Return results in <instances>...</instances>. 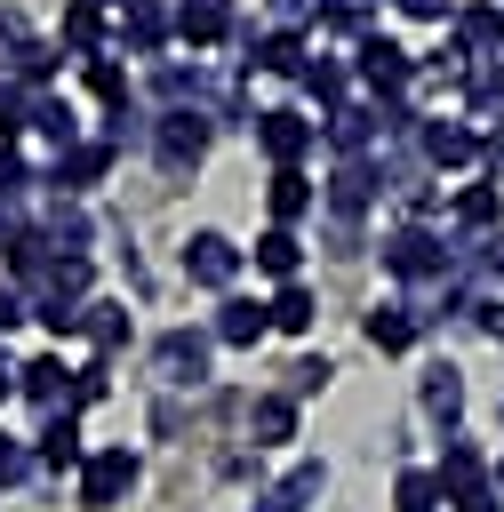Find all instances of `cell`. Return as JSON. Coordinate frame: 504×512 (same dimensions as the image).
Returning <instances> with one entry per match:
<instances>
[{"mask_svg":"<svg viewBox=\"0 0 504 512\" xmlns=\"http://www.w3.org/2000/svg\"><path fill=\"white\" fill-rule=\"evenodd\" d=\"M384 272L392 280H448L456 272V256H448V240L432 232V224H400V232H384Z\"/></svg>","mask_w":504,"mask_h":512,"instance_id":"cell-1","label":"cell"},{"mask_svg":"<svg viewBox=\"0 0 504 512\" xmlns=\"http://www.w3.org/2000/svg\"><path fill=\"white\" fill-rule=\"evenodd\" d=\"M136 480H144V456H136V448H88V464H80V512L128 504Z\"/></svg>","mask_w":504,"mask_h":512,"instance_id":"cell-2","label":"cell"},{"mask_svg":"<svg viewBox=\"0 0 504 512\" xmlns=\"http://www.w3.org/2000/svg\"><path fill=\"white\" fill-rule=\"evenodd\" d=\"M352 80H368V96L392 104V96L416 88V56L400 40H384V32H368V40H352Z\"/></svg>","mask_w":504,"mask_h":512,"instance_id":"cell-3","label":"cell"},{"mask_svg":"<svg viewBox=\"0 0 504 512\" xmlns=\"http://www.w3.org/2000/svg\"><path fill=\"white\" fill-rule=\"evenodd\" d=\"M320 144V120H304L296 104H280V112H256V152L272 160V168H304V152Z\"/></svg>","mask_w":504,"mask_h":512,"instance_id":"cell-4","label":"cell"},{"mask_svg":"<svg viewBox=\"0 0 504 512\" xmlns=\"http://www.w3.org/2000/svg\"><path fill=\"white\" fill-rule=\"evenodd\" d=\"M208 352H216L208 328H168V336L152 344V368H160V384L192 392V384H208Z\"/></svg>","mask_w":504,"mask_h":512,"instance_id":"cell-5","label":"cell"},{"mask_svg":"<svg viewBox=\"0 0 504 512\" xmlns=\"http://www.w3.org/2000/svg\"><path fill=\"white\" fill-rule=\"evenodd\" d=\"M208 136H216V128H208L200 104H168V112L152 120V152H160L168 168H192V160L208 152Z\"/></svg>","mask_w":504,"mask_h":512,"instance_id":"cell-6","label":"cell"},{"mask_svg":"<svg viewBox=\"0 0 504 512\" xmlns=\"http://www.w3.org/2000/svg\"><path fill=\"white\" fill-rule=\"evenodd\" d=\"M184 280L232 296V280H240V248H232L224 232H192V240H184Z\"/></svg>","mask_w":504,"mask_h":512,"instance_id":"cell-7","label":"cell"},{"mask_svg":"<svg viewBox=\"0 0 504 512\" xmlns=\"http://www.w3.org/2000/svg\"><path fill=\"white\" fill-rule=\"evenodd\" d=\"M104 168H112V144H104V136H96V144L80 136V144H64V152L48 160V192H56V200H64V192H88V184H104Z\"/></svg>","mask_w":504,"mask_h":512,"instance_id":"cell-8","label":"cell"},{"mask_svg":"<svg viewBox=\"0 0 504 512\" xmlns=\"http://www.w3.org/2000/svg\"><path fill=\"white\" fill-rule=\"evenodd\" d=\"M432 480H440V504H464V496H480V488H488V464H480V448H472V440H456V432H448V448H440Z\"/></svg>","mask_w":504,"mask_h":512,"instance_id":"cell-9","label":"cell"},{"mask_svg":"<svg viewBox=\"0 0 504 512\" xmlns=\"http://www.w3.org/2000/svg\"><path fill=\"white\" fill-rule=\"evenodd\" d=\"M416 144H424L432 168H472V160H480V128H472V120H424Z\"/></svg>","mask_w":504,"mask_h":512,"instance_id":"cell-10","label":"cell"},{"mask_svg":"<svg viewBox=\"0 0 504 512\" xmlns=\"http://www.w3.org/2000/svg\"><path fill=\"white\" fill-rule=\"evenodd\" d=\"M320 128H328V144H336L344 160H368V144L384 136V120H376V104H352V96H344V104H336V112H328Z\"/></svg>","mask_w":504,"mask_h":512,"instance_id":"cell-11","label":"cell"},{"mask_svg":"<svg viewBox=\"0 0 504 512\" xmlns=\"http://www.w3.org/2000/svg\"><path fill=\"white\" fill-rule=\"evenodd\" d=\"M264 208H272V224H288V232H296V216H312V208H320V184H312L304 168H272Z\"/></svg>","mask_w":504,"mask_h":512,"instance_id":"cell-12","label":"cell"},{"mask_svg":"<svg viewBox=\"0 0 504 512\" xmlns=\"http://www.w3.org/2000/svg\"><path fill=\"white\" fill-rule=\"evenodd\" d=\"M16 392H24V400H40L48 416H64V392H72V368H64V352H40V360H24V368H16Z\"/></svg>","mask_w":504,"mask_h":512,"instance_id":"cell-13","label":"cell"},{"mask_svg":"<svg viewBox=\"0 0 504 512\" xmlns=\"http://www.w3.org/2000/svg\"><path fill=\"white\" fill-rule=\"evenodd\" d=\"M120 40H128V56H160V48L176 40V24H168L160 0H128V8H120Z\"/></svg>","mask_w":504,"mask_h":512,"instance_id":"cell-14","label":"cell"},{"mask_svg":"<svg viewBox=\"0 0 504 512\" xmlns=\"http://www.w3.org/2000/svg\"><path fill=\"white\" fill-rule=\"evenodd\" d=\"M168 24H176V40L216 48V40L232 32V0H176V8H168Z\"/></svg>","mask_w":504,"mask_h":512,"instance_id":"cell-15","label":"cell"},{"mask_svg":"<svg viewBox=\"0 0 504 512\" xmlns=\"http://www.w3.org/2000/svg\"><path fill=\"white\" fill-rule=\"evenodd\" d=\"M264 328H272V320H264V304H256V296H224V304H216V320H208V336H216V344H232V352H248Z\"/></svg>","mask_w":504,"mask_h":512,"instance_id":"cell-16","label":"cell"},{"mask_svg":"<svg viewBox=\"0 0 504 512\" xmlns=\"http://www.w3.org/2000/svg\"><path fill=\"white\" fill-rule=\"evenodd\" d=\"M32 464H40V472H80V464H88V448H80V416H48Z\"/></svg>","mask_w":504,"mask_h":512,"instance_id":"cell-17","label":"cell"},{"mask_svg":"<svg viewBox=\"0 0 504 512\" xmlns=\"http://www.w3.org/2000/svg\"><path fill=\"white\" fill-rule=\"evenodd\" d=\"M320 488H328V464H288V472L264 488V504H256V512H304Z\"/></svg>","mask_w":504,"mask_h":512,"instance_id":"cell-18","label":"cell"},{"mask_svg":"<svg viewBox=\"0 0 504 512\" xmlns=\"http://www.w3.org/2000/svg\"><path fill=\"white\" fill-rule=\"evenodd\" d=\"M376 200V160H336V176H328V208L336 216H360Z\"/></svg>","mask_w":504,"mask_h":512,"instance_id":"cell-19","label":"cell"},{"mask_svg":"<svg viewBox=\"0 0 504 512\" xmlns=\"http://www.w3.org/2000/svg\"><path fill=\"white\" fill-rule=\"evenodd\" d=\"M360 336H368L376 352H408L424 328H416V304H376V312L360 320Z\"/></svg>","mask_w":504,"mask_h":512,"instance_id":"cell-20","label":"cell"},{"mask_svg":"<svg viewBox=\"0 0 504 512\" xmlns=\"http://www.w3.org/2000/svg\"><path fill=\"white\" fill-rule=\"evenodd\" d=\"M248 440H256V448H288V440H296V400H288V392H264V400L248 408Z\"/></svg>","mask_w":504,"mask_h":512,"instance_id":"cell-21","label":"cell"},{"mask_svg":"<svg viewBox=\"0 0 504 512\" xmlns=\"http://www.w3.org/2000/svg\"><path fill=\"white\" fill-rule=\"evenodd\" d=\"M256 272H272V280L288 288V280L304 272V240H296L288 224H272V232H256Z\"/></svg>","mask_w":504,"mask_h":512,"instance_id":"cell-22","label":"cell"},{"mask_svg":"<svg viewBox=\"0 0 504 512\" xmlns=\"http://www.w3.org/2000/svg\"><path fill=\"white\" fill-rule=\"evenodd\" d=\"M424 416L440 424V432H456V416H464V376L440 360V368H424Z\"/></svg>","mask_w":504,"mask_h":512,"instance_id":"cell-23","label":"cell"},{"mask_svg":"<svg viewBox=\"0 0 504 512\" xmlns=\"http://www.w3.org/2000/svg\"><path fill=\"white\" fill-rule=\"evenodd\" d=\"M296 88H304V96H320V104L336 112V104H344V88H352V64H336V56H304Z\"/></svg>","mask_w":504,"mask_h":512,"instance_id":"cell-24","label":"cell"},{"mask_svg":"<svg viewBox=\"0 0 504 512\" xmlns=\"http://www.w3.org/2000/svg\"><path fill=\"white\" fill-rule=\"evenodd\" d=\"M24 128H40V136H48L56 152H64V144H80V120H72V104H64V96H48V88L32 96V112H24Z\"/></svg>","mask_w":504,"mask_h":512,"instance_id":"cell-25","label":"cell"},{"mask_svg":"<svg viewBox=\"0 0 504 512\" xmlns=\"http://www.w3.org/2000/svg\"><path fill=\"white\" fill-rule=\"evenodd\" d=\"M64 48L72 56H104V8L96 0H72L64 8Z\"/></svg>","mask_w":504,"mask_h":512,"instance_id":"cell-26","label":"cell"},{"mask_svg":"<svg viewBox=\"0 0 504 512\" xmlns=\"http://www.w3.org/2000/svg\"><path fill=\"white\" fill-rule=\"evenodd\" d=\"M248 64H256V72H280V80H296V72H304V32H264Z\"/></svg>","mask_w":504,"mask_h":512,"instance_id":"cell-27","label":"cell"},{"mask_svg":"<svg viewBox=\"0 0 504 512\" xmlns=\"http://www.w3.org/2000/svg\"><path fill=\"white\" fill-rule=\"evenodd\" d=\"M312 312H320V304H312V288H304V280H288V288L264 304V320H272L280 336H304V328H312Z\"/></svg>","mask_w":504,"mask_h":512,"instance_id":"cell-28","label":"cell"},{"mask_svg":"<svg viewBox=\"0 0 504 512\" xmlns=\"http://www.w3.org/2000/svg\"><path fill=\"white\" fill-rule=\"evenodd\" d=\"M448 24H456V48L464 56L472 48H504V8H456Z\"/></svg>","mask_w":504,"mask_h":512,"instance_id":"cell-29","label":"cell"},{"mask_svg":"<svg viewBox=\"0 0 504 512\" xmlns=\"http://www.w3.org/2000/svg\"><path fill=\"white\" fill-rule=\"evenodd\" d=\"M80 336H88L96 352H120V344H128V304H88V312H80Z\"/></svg>","mask_w":504,"mask_h":512,"instance_id":"cell-30","label":"cell"},{"mask_svg":"<svg viewBox=\"0 0 504 512\" xmlns=\"http://www.w3.org/2000/svg\"><path fill=\"white\" fill-rule=\"evenodd\" d=\"M464 88H472V120H496V128H504V56H496V64H472Z\"/></svg>","mask_w":504,"mask_h":512,"instance_id":"cell-31","label":"cell"},{"mask_svg":"<svg viewBox=\"0 0 504 512\" xmlns=\"http://www.w3.org/2000/svg\"><path fill=\"white\" fill-rule=\"evenodd\" d=\"M392 512H440V480H432L424 464H408V472L392 480Z\"/></svg>","mask_w":504,"mask_h":512,"instance_id":"cell-32","label":"cell"},{"mask_svg":"<svg viewBox=\"0 0 504 512\" xmlns=\"http://www.w3.org/2000/svg\"><path fill=\"white\" fill-rule=\"evenodd\" d=\"M80 72H88V88H96L112 112L128 104V64H120V56H80Z\"/></svg>","mask_w":504,"mask_h":512,"instance_id":"cell-33","label":"cell"},{"mask_svg":"<svg viewBox=\"0 0 504 512\" xmlns=\"http://www.w3.org/2000/svg\"><path fill=\"white\" fill-rule=\"evenodd\" d=\"M320 32H336V40H368V8H360V0H320Z\"/></svg>","mask_w":504,"mask_h":512,"instance_id":"cell-34","label":"cell"},{"mask_svg":"<svg viewBox=\"0 0 504 512\" xmlns=\"http://www.w3.org/2000/svg\"><path fill=\"white\" fill-rule=\"evenodd\" d=\"M496 208H504V200H496V184H464V192H456V224H472V232H488V224H496Z\"/></svg>","mask_w":504,"mask_h":512,"instance_id":"cell-35","label":"cell"},{"mask_svg":"<svg viewBox=\"0 0 504 512\" xmlns=\"http://www.w3.org/2000/svg\"><path fill=\"white\" fill-rule=\"evenodd\" d=\"M104 384H112V368H104V360H88V368H72V392H64V416H80V408H96V400H104Z\"/></svg>","mask_w":504,"mask_h":512,"instance_id":"cell-36","label":"cell"},{"mask_svg":"<svg viewBox=\"0 0 504 512\" xmlns=\"http://www.w3.org/2000/svg\"><path fill=\"white\" fill-rule=\"evenodd\" d=\"M24 112H32V88L0 72V144H16V136H24Z\"/></svg>","mask_w":504,"mask_h":512,"instance_id":"cell-37","label":"cell"},{"mask_svg":"<svg viewBox=\"0 0 504 512\" xmlns=\"http://www.w3.org/2000/svg\"><path fill=\"white\" fill-rule=\"evenodd\" d=\"M24 192H32V160H24L16 144H0V208H8V200H24Z\"/></svg>","mask_w":504,"mask_h":512,"instance_id":"cell-38","label":"cell"},{"mask_svg":"<svg viewBox=\"0 0 504 512\" xmlns=\"http://www.w3.org/2000/svg\"><path fill=\"white\" fill-rule=\"evenodd\" d=\"M32 56V32H24V16H0V72L16 80V64Z\"/></svg>","mask_w":504,"mask_h":512,"instance_id":"cell-39","label":"cell"},{"mask_svg":"<svg viewBox=\"0 0 504 512\" xmlns=\"http://www.w3.org/2000/svg\"><path fill=\"white\" fill-rule=\"evenodd\" d=\"M328 376H336L328 360H296V368H288V400H312V392H328Z\"/></svg>","mask_w":504,"mask_h":512,"instance_id":"cell-40","label":"cell"},{"mask_svg":"<svg viewBox=\"0 0 504 512\" xmlns=\"http://www.w3.org/2000/svg\"><path fill=\"white\" fill-rule=\"evenodd\" d=\"M80 312H88V304H32V320H40L48 336H80Z\"/></svg>","mask_w":504,"mask_h":512,"instance_id":"cell-41","label":"cell"},{"mask_svg":"<svg viewBox=\"0 0 504 512\" xmlns=\"http://www.w3.org/2000/svg\"><path fill=\"white\" fill-rule=\"evenodd\" d=\"M400 16H416V24H448L456 16V0H392Z\"/></svg>","mask_w":504,"mask_h":512,"instance_id":"cell-42","label":"cell"},{"mask_svg":"<svg viewBox=\"0 0 504 512\" xmlns=\"http://www.w3.org/2000/svg\"><path fill=\"white\" fill-rule=\"evenodd\" d=\"M24 472H32V456H24V448H16V440H8V432H0V488H16V480H24Z\"/></svg>","mask_w":504,"mask_h":512,"instance_id":"cell-43","label":"cell"},{"mask_svg":"<svg viewBox=\"0 0 504 512\" xmlns=\"http://www.w3.org/2000/svg\"><path fill=\"white\" fill-rule=\"evenodd\" d=\"M16 320H32V296H24V288H0V336H8Z\"/></svg>","mask_w":504,"mask_h":512,"instance_id":"cell-44","label":"cell"},{"mask_svg":"<svg viewBox=\"0 0 504 512\" xmlns=\"http://www.w3.org/2000/svg\"><path fill=\"white\" fill-rule=\"evenodd\" d=\"M472 312H480V328H488V336H504V296H480Z\"/></svg>","mask_w":504,"mask_h":512,"instance_id":"cell-45","label":"cell"},{"mask_svg":"<svg viewBox=\"0 0 504 512\" xmlns=\"http://www.w3.org/2000/svg\"><path fill=\"white\" fill-rule=\"evenodd\" d=\"M480 160H488V176H504V128H488V136H480Z\"/></svg>","mask_w":504,"mask_h":512,"instance_id":"cell-46","label":"cell"},{"mask_svg":"<svg viewBox=\"0 0 504 512\" xmlns=\"http://www.w3.org/2000/svg\"><path fill=\"white\" fill-rule=\"evenodd\" d=\"M16 232H24V216H16V208H0V256L16 248Z\"/></svg>","mask_w":504,"mask_h":512,"instance_id":"cell-47","label":"cell"},{"mask_svg":"<svg viewBox=\"0 0 504 512\" xmlns=\"http://www.w3.org/2000/svg\"><path fill=\"white\" fill-rule=\"evenodd\" d=\"M448 512H496V488H480V496H464V504H448Z\"/></svg>","mask_w":504,"mask_h":512,"instance_id":"cell-48","label":"cell"},{"mask_svg":"<svg viewBox=\"0 0 504 512\" xmlns=\"http://www.w3.org/2000/svg\"><path fill=\"white\" fill-rule=\"evenodd\" d=\"M480 264H488V272H496V280H504V232H496V240H488V248H480Z\"/></svg>","mask_w":504,"mask_h":512,"instance_id":"cell-49","label":"cell"},{"mask_svg":"<svg viewBox=\"0 0 504 512\" xmlns=\"http://www.w3.org/2000/svg\"><path fill=\"white\" fill-rule=\"evenodd\" d=\"M8 392H16V360L0 352V400H8Z\"/></svg>","mask_w":504,"mask_h":512,"instance_id":"cell-50","label":"cell"},{"mask_svg":"<svg viewBox=\"0 0 504 512\" xmlns=\"http://www.w3.org/2000/svg\"><path fill=\"white\" fill-rule=\"evenodd\" d=\"M488 488H504V456H496V464H488Z\"/></svg>","mask_w":504,"mask_h":512,"instance_id":"cell-51","label":"cell"},{"mask_svg":"<svg viewBox=\"0 0 504 512\" xmlns=\"http://www.w3.org/2000/svg\"><path fill=\"white\" fill-rule=\"evenodd\" d=\"M96 8H128V0H96Z\"/></svg>","mask_w":504,"mask_h":512,"instance_id":"cell-52","label":"cell"},{"mask_svg":"<svg viewBox=\"0 0 504 512\" xmlns=\"http://www.w3.org/2000/svg\"><path fill=\"white\" fill-rule=\"evenodd\" d=\"M360 8H368V0H360Z\"/></svg>","mask_w":504,"mask_h":512,"instance_id":"cell-53","label":"cell"}]
</instances>
